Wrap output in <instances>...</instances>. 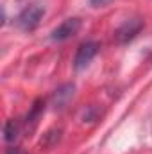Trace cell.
<instances>
[{
	"mask_svg": "<svg viewBox=\"0 0 152 154\" xmlns=\"http://www.w3.org/2000/svg\"><path fill=\"white\" fill-rule=\"evenodd\" d=\"M97 52H99V45H97L95 41H84V43L77 48L75 59H74V66H75V70H82V68H86V66L93 61V57L97 56Z\"/></svg>",
	"mask_w": 152,
	"mask_h": 154,
	"instance_id": "7a4b0ae2",
	"label": "cell"
},
{
	"mask_svg": "<svg viewBox=\"0 0 152 154\" xmlns=\"http://www.w3.org/2000/svg\"><path fill=\"white\" fill-rule=\"evenodd\" d=\"M109 0H91V4L93 5H104V4H108Z\"/></svg>",
	"mask_w": 152,
	"mask_h": 154,
	"instance_id": "52a82bcc",
	"label": "cell"
},
{
	"mask_svg": "<svg viewBox=\"0 0 152 154\" xmlns=\"http://www.w3.org/2000/svg\"><path fill=\"white\" fill-rule=\"evenodd\" d=\"M81 29V20L79 18H66L63 23H59L52 32H50V38L54 41H65V39L75 36Z\"/></svg>",
	"mask_w": 152,
	"mask_h": 154,
	"instance_id": "3957f363",
	"label": "cell"
},
{
	"mask_svg": "<svg viewBox=\"0 0 152 154\" xmlns=\"http://www.w3.org/2000/svg\"><path fill=\"white\" fill-rule=\"evenodd\" d=\"M141 27H143V23H141V20H138V18H132V20H127L118 31H116V38L120 39L122 43H125V41H129V39H132L140 31H141Z\"/></svg>",
	"mask_w": 152,
	"mask_h": 154,
	"instance_id": "277c9868",
	"label": "cell"
},
{
	"mask_svg": "<svg viewBox=\"0 0 152 154\" xmlns=\"http://www.w3.org/2000/svg\"><path fill=\"white\" fill-rule=\"evenodd\" d=\"M43 14H45V9H43L39 4H31V5H27V7L18 14L16 23H18V27H20L22 31L31 32V31H34V29L38 27V23H39V20L43 18Z\"/></svg>",
	"mask_w": 152,
	"mask_h": 154,
	"instance_id": "6da1fadb",
	"label": "cell"
},
{
	"mask_svg": "<svg viewBox=\"0 0 152 154\" xmlns=\"http://www.w3.org/2000/svg\"><path fill=\"white\" fill-rule=\"evenodd\" d=\"M5 154H25V152H23L22 149H18V147H9Z\"/></svg>",
	"mask_w": 152,
	"mask_h": 154,
	"instance_id": "8992f818",
	"label": "cell"
},
{
	"mask_svg": "<svg viewBox=\"0 0 152 154\" xmlns=\"http://www.w3.org/2000/svg\"><path fill=\"white\" fill-rule=\"evenodd\" d=\"M4 133H5V140H7V142H13V140L16 138L18 127L14 125V120H9V122L5 124V129H4Z\"/></svg>",
	"mask_w": 152,
	"mask_h": 154,
	"instance_id": "5b68a950",
	"label": "cell"
}]
</instances>
